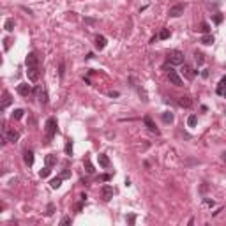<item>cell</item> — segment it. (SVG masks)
Masks as SVG:
<instances>
[{
	"instance_id": "277c9868",
	"label": "cell",
	"mask_w": 226,
	"mask_h": 226,
	"mask_svg": "<svg viewBox=\"0 0 226 226\" xmlns=\"http://www.w3.org/2000/svg\"><path fill=\"white\" fill-rule=\"evenodd\" d=\"M184 14V4H175L173 7H170V16L171 18H178Z\"/></svg>"
},
{
	"instance_id": "4dcf8cb0",
	"label": "cell",
	"mask_w": 226,
	"mask_h": 226,
	"mask_svg": "<svg viewBox=\"0 0 226 226\" xmlns=\"http://www.w3.org/2000/svg\"><path fill=\"white\" fill-rule=\"evenodd\" d=\"M66 154L67 155L72 154V143H71V140H67V143H66Z\"/></svg>"
},
{
	"instance_id": "5bb4252c",
	"label": "cell",
	"mask_w": 226,
	"mask_h": 226,
	"mask_svg": "<svg viewBox=\"0 0 226 226\" xmlns=\"http://www.w3.org/2000/svg\"><path fill=\"white\" fill-rule=\"evenodd\" d=\"M20 140V132L18 131H14V129H11V131H7V141H18Z\"/></svg>"
},
{
	"instance_id": "1f68e13d",
	"label": "cell",
	"mask_w": 226,
	"mask_h": 226,
	"mask_svg": "<svg viewBox=\"0 0 226 226\" xmlns=\"http://www.w3.org/2000/svg\"><path fill=\"white\" fill-rule=\"evenodd\" d=\"M72 223V219L69 217V215H66V217H62V221H60V224L62 226H66V224H71Z\"/></svg>"
},
{
	"instance_id": "d590c367",
	"label": "cell",
	"mask_w": 226,
	"mask_h": 226,
	"mask_svg": "<svg viewBox=\"0 0 226 226\" xmlns=\"http://www.w3.org/2000/svg\"><path fill=\"white\" fill-rule=\"evenodd\" d=\"M127 221H129V223H131V224H132V223L136 221V215H129V217H127Z\"/></svg>"
},
{
	"instance_id": "8d00e7d4",
	"label": "cell",
	"mask_w": 226,
	"mask_h": 226,
	"mask_svg": "<svg viewBox=\"0 0 226 226\" xmlns=\"http://www.w3.org/2000/svg\"><path fill=\"white\" fill-rule=\"evenodd\" d=\"M205 203L209 205V207H214V200H205Z\"/></svg>"
},
{
	"instance_id": "603a6c76",
	"label": "cell",
	"mask_w": 226,
	"mask_h": 226,
	"mask_svg": "<svg viewBox=\"0 0 226 226\" xmlns=\"http://www.w3.org/2000/svg\"><path fill=\"white\" fill-rule=\"evenodd\" d=\"M4 28H6L7 32H12V30H14V20H11V18H9V20H6V25H4Z\"/></svg>"
},
{
	"instance_id": "ba28073f",
	"label": "cell",
	"mask_w": 226,
	"mask_h": 226,
	"mask_svg": "<svg viewBox=\"0 0 226 226\" xmlns=\"http://www.w3.org/2000/svg\"><path fill=\"white\" fill-rule=\"evenodd\" d=\"M25 64H27V67H34V66H39V58H37V55L35 53H28V57H27V60H25Z\"/></svg>"
},
{
	"instance_id": "f546056e",
	"label": "cell",
	"mask_w": 226,
	"mask_h": 226,
	"mask_svg": "<svg viewBox=\"0 0 226 226\" xmlns=\"http://www.w3.org/2000/svg\"><path fill=\"white\" fill-rule=\"evenodd\" d=\"M200 30H201L203 34H209V32H210V25H209L207 21H203V23H201V28H200Z\"/></svg>"
},
{
	"instance_id": "74e56055",
	"label": "cell",
	"mask_w": 226,
	"mask_h": 226,
	"mask_svg": "<svg viewBox=\"0 0 226 226\" xmlns=\"http://www.w3.org/2000/svg\"><path fill=\"white\" fill-rule=\"evenodd\" d=\"M58 74H60V78L64 76V64L62 62H60V71H58Z\"/></svg>"
},
{
	"instance_id": "44dd1931",
	"label": "cell",
	"mask_w": 226,
	"mask_h": 226,
	"mask_svg": "<svg viewBox=\"0 0 226 226\" xmlns=\"http://www.w3.org/2000/svg\"><path fill=\"white\" fill-rule=\"evenodd\" d=\"M194 60H196V64H198V66H203V62H205L203 53H200V51H196V53H194Z\"/></svg>"
},
{
	"instance_id": "7402d4cb",
	"label": "cell",
	"mask_w": 226,
	"mask_h": 226,
	"mask_svg": "<svg viewBox=\"0 0 226 226\" xmlns=\"http://www.w3.org/2000/svg\"><path fill=\"white\" fill-rule=\"evenodd\" d=\"M50 186H51L53 189H58V187L62 186V177H57V178H53V180L50 182Z\"/></svg>"
},
{
	"instance_id": "9a60e30c",
	"label": "cell",
	"mask_w": 226,
	"mask_h": 226,
	"mask_svg": "<svg viewBox=\"0 0 226 226\" xmlns=\"http://www.w3.org/2000/svg\"><path fill=\"white\" fill-rule=\"evenodd\" d=\"M219 95H224V92H226V76H223L221 78V81H219V87H217V90H215Z\"/></svg>"
},
{
	"instance_id": "6da1fadb",
	"label": "cell",
	"mask_w": 226,
	"mask_h": 226,
	"mask_svg": "<svg viewBox=\"0 0 226 226\" xmlns=\"http://www.w3.org/2000/svg\"><path fill=\"white\" fill-rule=\"evenodd\" d=\"M168 60H170L171 66H182L184 60H186V57H184V53L180 50H171L170 53H168Z\"/></svg>"
},
{
	"instance_id": "52a82bcc",
	"label": "cell",
	"mask_w": 226,
	"mask_h": 226,
	"mask_svg": "<svg viewBox=\"0 0 226 226\" xmlns=\"http://www.w3.org/2000/svg\"><path fill=\"white\" fill-rule=\"evenodd\" d=\"M30 92H32V87H30L28 83H21V85H18V94H20V95L27 97Z\"/></svg>"
},
{
	"instance_id": "f1b7e54d",
	"label": "cell",
	"mask_w": 226,
	"mask_h": 226,
	"mask_svg": "<svg viewBox=\"0 0 226 226\" xmlns=\"http://www.w3.org/2000/svg\"><path fill=\"white\" fill-rule=\"evenodd\" d=\"M168 37H170V30L168 28H163L159 34V39H168Z\"/></svg>"
},
{
	"instance_id": "cb8c5ba5",
	"label": "cell",
	"mask_w": 226,
	"mask_h": 226,
	"mask_svg": "<svg viewBox=\"0 0 226 226\" xmlns=\"http://www.w3.org/2000/svg\"><path fill=\"white\" fill-rule=\"evenodd\" d=\"M83 164H85V168H87V171L88 173H94V166H92V163H90V159L88 157H85V161H83Z\"/></svg>"
},
{
	"instance_id": "83f0119b",
	"label": "cell",
	"mask_w": 226,
	"mask_h": 226,
	"mask_svg": "<svg viewBox=\"0 0 226 226\" xmlns=\"http://www.w3.org/2000/svg\"><path fill=\"white\" fill-rule=\"evenodd\" d=\"M23 113H25L23 110H14L12 111V118H14V120H20V118L23 117Z\"/></svg>"
},
{
	"instance_id": "484cf974",
	"label": "cell",
	"mask_w": 226,
	"mask_h": 226,
	"mask_svg": "<svg viewBox=\"0 0 226 226\" xmlns=\"http://www.w3.org/2000/svg\"><path fill=\"white\" fill-rule=\"evenodd\" d=\"M196 122H198L196 115H189V117H187V126H189V127H194V126H196Z\"/></svg>"
},
{
	"instance_id": "60d3db41",
	"label": "cell",
	"mask_w": 226,
	"mask_h": 226,
	"mask_svg": "<svg viewBox=\"0 0 226 226\" xmlns=\"http://www.w3.org/2000/svg\"><path fill=\"white\" fill-rule=\"evenodd\" d=\"M224 97H226V92H224Z\"/></svg>"
},
{
	"instance_id": "ac0fdd59",
	"label": "cell",
	"mask_w": 226,
	"mask_h": 226,
	"mask_svg": "<svg viewBox=\"0 0 226 226\" xmlns=\"http://www.w3.org/2000/svg\"><path fill=\"white\" fill-rule=\"evenodd\" d=\"M99 164L103 166V168H108V166H110V159H108L106 154H99Z\"/></svg>"
},
{
	"instance_id": "30bf717a",
	"label": "cell",
	"mask_w": 226,
	"mask_h": 226,
	"mask_svg": "<svg viewBox=\"0 0 226 226\" xmlns=\"http://www.w3.org/2000/svg\"><path fill=\"white\" fill-rule=\"evenodd\" d=\"M95 48L99 51L106 48V37L104 35H95Z\"/></svg>"
},
{
	"instance_id": "ab89813d",
	"label": "cell",
	"mask_w": 226,
	"mask_h": 226,
	"mask_svg": "<svg viewBox=\"0 0 226 226\" xmlns=\"http://www.w3.org/2000/svg\"><path fill=\"white\" fill-rule=\"evenodd\" d=\"M201 76H203V78H209V71H201Z\"/></svg>"
},
{
	"instance_id": "7a4b0ae2",
	"label": "cell",
	"mask_w": 226,
	"mask_h": 226,
	"mask_svg": "<svg viewBox=\"0 0 226 226\" xmlns=\"http://www.w3.org/2000/svg\"><path fill=\"white\" fill-rule=\"evenodd\" d=\"M55 132H57V120L53 117H50L46 120V143H50L51 140H53Z\"/></svg>"
},
{
	"instance_id": "d4e9b609",
	"label": "cell",
	"mask_w": 226,
	"mask_h": 226,
	"mask_svg": "<svg viewBox=\"0 0 226 226\" xmlns=\"http://www.w3.org/2000/svg\"><path fill=\"white\" fill-rule=\"evenodd\" d=\"M201 43H203V44H212V43H214V37H212L210 34H203V37H201Z\"/></svg>"
},
{
	"instance_id": "5b68a950",
	"label": "cell",
	"mask_w": 226,
	"mask_h": 226,
	"mask_svg": "<svg viewBox=\"0 0 226 226\" xmlns=\"http://www.w3.org/2000/svg\"><path fill=\"white\" fill-rule=\"evenodd\" d=\"M27 74H28V80L30 81H37L39 80V66L27 67Z\"/></svg>"
},
{
	"instance_id": "3957f363",
	"label": "cell",
	"mask_w": 226,
	"mask_h": 226,
	"mask_svg": "<svg viewBox=\"0 0 226 226\" xmlns=\"http://www.w3.org/2000/svg\"><path fill=\"white\" fill-rule=\"evenodd\" d=\"M168 80H170L171 85H175V87H182L184 81H182V78L177 74V71H173V69H170V72H168Z\"/></svg>"
},
{
	"instance_id": "8fae6325",
	"label": "cell",
	"mask_w": 226,
	"mask_h": 226,
	"mask_svg": "<svg viewBox=\"0 0 226 226\" xmlns=\"http://www.w3.org/2000/svg\"><path fill=\"white\" fill-rule=\"evenodd\" d=\"M178 106H182V108H191V106H193V101H191V97H187V95H182V97H178Z\"/></svg>"
},
{
	"instance_id": "e575fe53",
	"label": "cell",
	"mask_w": 226,
	"mask_h": 226,
	"mask_svg": "<svg viewBox=\"0 0 226 226\" xmlns=\"http://www.w3.org/2000/svg\"><path fill=\"white\" fill-rule=\"evenodd\" d=\"M214 21L217 23V25H219V23L223 21V14H215V16H214Z\"/></svg>"
},
{
	"instance_id": "e0dca14e",
	"label": "cell",
	"mask_w": 226,
	"mask_h": 226,
	"mask_svg": "<svg viewBox=\"0 0 226 226\" xmlns=\"http://www.w3.org/2000/svg\"><path fill=\"white\" fill-rule=\"evenodd\" d=\"M44 163H46V166H53V164H57V155H53V154H48L46 155V159H44Z\"/></svg>"
},
{
	"instance_id": "836d02e7",
	"label": "cell",
	"mask_w": 226,
	"mask_h": 226,
	"mask_svg": "<svg viewBox=\"0 0 226 226\" xmlns=\"http://www.w3.org/2000/svg\"><path fill=\"white\" fill-rule=\"evenodd\" d=\"M62 178H67V177H71V170H67V168H66V170H64V171H62Z\"/></svg>"
},
{
	"instance_id": "d6a6232c",
	"label": "cell",
	"mask_w": 226,
	"mask_h": 226,
	"mask_svg": "<svg viewBox=\"0 0 226 226\" xmlns=\"http://www.w3.org/2000/svg\"><path fill=\"white\" fill-rule=\"evenodd\" d=\"M53 212H55V205H53V203H50V205H48V212H46V214H48V215H51Z\"/></svg>"
},
{
	"instance_id": "7c38bea8",
	"label": "cell",
	"mask_w": 226,
	"mask_h": 226,
	"mask_svg": "<svg viewBox=\"0 0 226 226\" xmlns=\"http://www.w3.org/2000/svg\"><path fill=\"white\" fill-rule=\"evenodd\" d=\"M182 72H184V76H186V78H189V80H193V78H194V74H196L198 71H194L193 67H189V66H186V64H184Z\"/></svg>"
},
{
	"instance_id": "4fadbf2b",
	"label": "cell",
	"mask_w": 226,
	"mask_h": 226,
	"mask_svg": "<svg viewBox=\"0 0 226 226\" xmlns=\"http://www.w3.org/2000/svg\"><path fill=\"white\" fill-rule=\"evenodd\" d=\"M11 94H9V92H4V97H2V104H0V108H2V110H6L7 106L11 104Z\"/></svg>"
},
{
	"instance_id": "d6986e66",
	"label": "cell",
	"mask_w": 226,
	"mask_h": 226,
	"mask_svg": "<svg viewBox=\"0 0 226 226\" xmlns=\"http://www.w3.org/2000/svg\"><path fill=\"white\" fill-rule=\"evenodd\" d=\"M39 103L41 104H48V92L46 90H39Z\"/></svg>"
},
{
	"instance_id": "ffe728a7",
	"label": "cell",
	"mask_w": 226,
	"mask_h": 226,
	"mask_svg": "<svg viewBox=\"0 0 226 226\" xmlns=\"http://www.w3.org/2000/svg\"><path fill=\"white\" fill-rule=\"evenodd\" d=\"M173 118H175V117H173L171 111H164V113H163V122H164V124H171Z\"/></svg>"
},
{
	"instance_id": "8992f818",
	"label": "cell",
	"mask_w": 226,
	"mask_h": 226,
	"mask_svg": "<svg viewBox=\"0 0 226 226\" xmlns=\"http://www.w3.org/2000/svg\"><path fill=\"white\" fill-rule=\"evenodd\" d=\"M143 122H145V126L149 127V131H150V132H154V134H159V129L155 127L154 120H152V118H150L149 115H147V117H143Z\"/></svg>"
},
{
	"instance_id": "4316f807",
	"label": "cell",
	"mask_w": 226,
	"mask_h": 226,
	"mask_svg": "<svg viewBox=\"0 0 226 226\" xmlns=\"http://www.w3.org/2000/svg\"><path fill=\"white\" fill-rule=\"evenodd\" d=\"M51 173V170H50V166H46V168H43V170L39 171V175H41V178H46V177Z\"/></svg>"
},
{
	"instance_id": "9c48e42d",
	"label": "cell",
	"mask_w": 226,
	"mask_h": 226,
	"mask_svg": "<svg viewBox=\"0 0 226 226\" xmlns=\"http://www.w3.org/2000/svg\"><path fill=\"white\" fill-rule=\"evenodd\" d=\"M101 193H103V198H104V200H111V198H113V187H111V186H103Z\"/></svg>"
},
{
	"instance_id": "f35d334b",
	"label": "cell",
	"mask_w": 226,
	"mask_h": 226,
	"mask_svg": "<svg viewBox=\"0 0 226 226\" xmlns=\"http://www.w3.org/2000/svg\"><path fill=\"white\" fill-rule=\"evenodd\" d=\"M101 180H104V182L106 180H110V175H101Z\"/></svg>"
},
{
	"instance_id": "2e32d148",
	"label": "cell",
	"mask_w": 226,
	"mask_h": 226,
	"mask_svg": "<svg viewBox=\"0 0 226 226\" xmlns=\"http://www.w3.org/2000/svg\"><path fill=\"white\" fill-rule=\"evenodd\" d=\"M23 159H25V164H27V166H32L34 164V152H32V150H27Z\"/></svg>"
}]
</instances>
